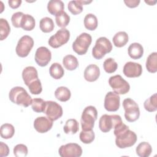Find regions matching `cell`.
<instances>
[{"instance_id":"38","label":"cell","mask_w":157,"mask_h":157,"mask_svg":"<svg viewBox=\"0 0 157 157\" xmlns=\"http://www.w3.org/2000/svg\"><path fill=\"white\" fill-rule=\"evenodd\" d=\"M46 105V101L41 98H34L33 99L31 106L33 110L37 113L44 112Z\"/></svg>"},{"instance_id":"24","label":"cell","mask_w":157,"mask_h":157,"mask_svg":"<svg viewBox=\"0 0 157 157\" xmlns=\"http://www.w3.org/2000/svg\"><path fill=\"white\" fill-rule=\"evenodd\" d=\"M49 73L54 79L58 80L63 77L64 74V71L62 66L58 63H53L49 68Z\"/></svg>"},{"instance_id":"32","label":"cell","mask_w":157,"mask_h":157,"mask_svg":"<svg viewBox=\"0 0 157 157\" xmlns=\"http://www.w3.org/2000/svg\"><path fill=\"white\" fill-rule=\"evenodd\" d=\"M145 109L149 112H153L157 110V97L156 93L151 95L149 98L146 99L144 103Z\"/></svg>"},{"instance_id":"13","label":"cell","mask_w":157,"mask_h":157,"mask_svg":"<svg viewBox=\"0 0 157 157\" xmlns=\"http://www.w3.org/2000/svg\"><path fill=\"white\" fill-rule=\"evenodd\" d=\"M120 98L115 92H108L104 99V108L109 112H115L120 107Z\"/></svg>"},{"instance_id":"28","label":"cell","mask_w":157,"mask_h":157,"mask_svg":"<svg viewBox=\"0 0 157 157\" xmlns=\"http://www.w3.org/2000/svg\"><path fill=\"white\" fill-rule=\"evenodd\" d=\"M63 130L67 134H74L78 131V123L75 119H69L66 121Z\"/></svg>"},{"instance_id":"11","label":"cell","mask_w":157,"mask_h":157,"mask_svg":"<svg viewBox=\"0 0 157 157\" xmlns=\"http://www.w3.org/2000/svg\"><path fill=\"white\" fill-rule=\"evenodd\" d=\"M58 153L61 157H80L82 154V149L77 144L69 143L61 145Z\"/></svg>"},{"instance_id":"7","label":"cell","mask_w":157,"mask_h":157,"mask_svg":"<svg viewBox=\"0 0 157 157\" xmlns=\"http://www.w3.org/2000/svg\"><path fill=\"white\" fill-rule=\"evenodd\" d=\"M122 122L121 118L118 115L104 114L99 119V128L102 132H108Z\"/></svg>"},{"instance_id":"9","label":"cell","mask_w":157,"mask_h":157,"mask_svg":"<svg viewBox=\"0 0 157 157\" xmlns=\"http://www.w3.org/2000/svg\"><path fill=\"white\" fill-rule=\"evenodd\" d=\"M33 45L34 40L31 37L28 35L22 36L19 39L15 48L17 55L21 58L26 57L31 52Z\"/></svg>"},{"instance_id":"33","label":"cell","mask_w":157,"mask_h":157,"mask_svg":"<svg viewBox=\"0 0 157 157\" xmlns=\"http://www.w3.org/2000/svg\"><path fill=\"white\" fill-rule=\"evenodd\" d=\"M55 21L58 26L62 28H65L70 21V17L66 12L63 11L55 16Z\"/></svg>"},{"instance_id":"20","label":"cell","mask_w":157,"mask_h":157,"mask_svg":"<svg viewBox=\"0 0 157 157\" xmlns=\"http://www.w3.org/2000/svg\"><path fill=\"white\" fill-rule=\"evenodd\" d=\"M128 52L129 56L131 58L137 59L143 56L144 48L141 44L137 42H134L129 46Z\"/></svg>"},{"instance_id":"41","label":"cell","mask_w":157,"mask_h":157,"mask_svg":"<svg viewBox=\"0 0 157 157\" xmlns=\"http://www.w3.org/2000/svg\"><path fill=\"white\" fill-rule=\"evenodd\" d=\"M25 14L21 12L14 13L11 17V21L13 26L15 28H21V23Z\"/></svg>"},{"instance_id":"3","label":"cell","mask_w":157,"mask_h":157,"mask_svg":"<svg viewBox=\"0 0 157 157\" xmlns=\"http://www.w3.org/2000/svg\"><path fill=\"white\" fill-rule=\"evenodd\" d=\"M97 117L98 111L95 107L93 105L86 107L82 112L80 120L82 130H92L94 125V122L97 120Z\"/></svg>"},{"instance_id":"1","label":"cell","mask_w":157,"mask_h":157,"mask_svg":"<svg viewBox=\"0 0 157 157\" xmlns=\"http://www.w3.org/2000/svg\"><path fill=\"white\" fill-rule=\"evenodd\" d=\"M114 135L116 136L115 144L120 148H126L133 146L137 141V135L129 129L123 122L114 128Z\"/></svg>"},{"instance_id":"34","label":"cell","mask_w":157,"mask_h":157,"mask_svg":"<svg viewBox=\"0 0 157 157\" xmlns=\"http://www.w3.org/2000/svg\"><path fill=\"white\" fill-rule=\"evenodd\" d=\"M67 8L71 13L77 15L83 11V4L82 1H71L68 3Z\"/></svg>"},{"instance_id":"26","label":"cell","mask_w":157,"mask_h":157,"mask_svg":"<svg viewBox=\"0 0 157 157\" xmlns=\"http://www.w3.org/2000/svg\"><path fill=\"white\" fill-rule=\"evenodd\" d=\"M146 68L150 73L157 71V53L153 52L148 55L146 61Z\"/></svg>"},{"instance_id":"15","label":"cell","mask_w":157,"mask_h":157,"mask_svg":"<svg viewBox=\"0 0 157 157\" xmlns=\"http://www.w3.org/2000/svg\"><path fill=\"white\" fill-rule=\"evenodd\" d=\"M123 72L124 75L127 77H138L140 76L142 73V66L137 63L129 61L124 64Z\"/></svg>"},{"instance_id":"30","label":"cell","mask_w":157,"mask_h":157,"mask_svg":"<svg viewBox=\"0 0 157 157\" xmlns=\"http://www.w3.org/2000/svg\"><path fill=\"white\" fill-rule=\"evenodd\" d=\"M84 26L90 31L95 30L98 27L97 17L93 13L86 15L84 18Z\"/></svg>"},{"instance_id":"40","label":"cell","mask_w":157,"mask_h":157,"mask_svg":"<svg viewBox=\"0 0 157 157\" xmlns=\"http://www.w3.org/2000/svg\"><path fill=\"white\" fill-rule=\"evenodd\" d=\"M13 154L16 157H25L28 155V148L24 144H18L13 148Z\"/></svg>"},{"instance_id":"5","label":"cell","mask_w":157,"mask_h":157,"mask_svg":"<svg viewBox=\"0 0 157 157\" xmlns=\"http://www.w3.org/2000/svg\"><path fill=\"white\" fill-rule=\"evenodd\" d=\"M125 119L129 122H134L139 119L140 110L137 104L131 98H126L123 101Z\"/></svg>"},{"instance_id":"4","label":"cell","mask_w":157,"mask_h":157,"mask_svg":"<svg viewBox=\"0 0 157 157\" xmlns=\"http://www.w3.org/2000/svg\"><path fill=\"white\" fill-rule=\"evenodd\" d=\"M112 50V45L110 41L105 37H101L96 41L95 45L92 49V55L95 59H101Z\"/></svg>"},{"instance_id":"27","label":"cell","mask_w":157,"mask_h":157,"mask_svg":"<svg viewBox=\"0 0 157 157\" xmlns=\"http://www.w3.org/2000/svg\"><path fill=\"white\" fill-rule=\"evenodd\" d=\"M36 25L35 19L33 16L29 14H25L23 17L21 28L25 31H31L33 30Z\"/></svg>"},{"instance_id":"29","label":"cell","mask_w":157,"mask_h":157,"mask_svg":"<svg viewBox=\"0 0 157 157\" xmlns=\"http://www.w3.org/2000/svg\"><path fill=\"white\" fill-rule=\"evenodd\" d=\"M39 27L42 32L45 33H48L52 32L54 29L55 25L53 20L51 18L46 17L42 18L40 20Z\"/></svg>"},{"instance_id":"25","label":"cell","mask_w":157,"mask_h":157,"mask_svg":"<svg viewBox=\"0 0 157 157\" xmlns=\"http://www.w3.org/2000/svg\"><path fill=\"white\" fill-rule=\"evenodd\" d=\"M55 98L61 102L67 101L71 96L70 90L65 86H59L55 91Z\"/></svg>"},{"instance_id":"22","label":"cell","mask_w":157,"mask_h":157,"mask_svg":"<svg viewBox=\"0 0 157 157\" xmlns=\"http://www.w3.org/2000/svg\"><path fill=\"white\" fill-rule=\"evenodd\" d=\"M136 151L140 157H148L152 152V147L148 142H142L137 145Z\"/></svg>"},{"instance_id":"10","label":"cell","mask_w":157,"mask_h":157,"mask_svg":"<svg viewBox=\"0 0 157 157\" xmlns=\"http://www.w3.org/2000/svg\"><path fill=\"white\" fill-rule=\"evenodd\" d=\"M69 38L70 33L69 30L66 28H62L50 37L48 43L52 48H57L66 44L69 40Z\"/></svg>"},{"instance_id":"39","label":"cell","mask_w":157,"mask_h":157,"mask_svg":"<svg viewBox=\"0 0 157 157\" xmlns=\"http://www.w3.org/2000/svg\"><path fill=\"white\" fill-rule=\"evenodd\" d=\"M28 86L30 93L33 94H39L42 91V84L39 78L31 82Z\"/></svg>"},{"instance_id":"2","label":"cell","mask_w":157,"mask_h":157,"mask_svg":"<svg viewBox=\"0 0 157 157\" xmlns=\"http://www.w3.org/2000/svg\"><path fill=\"white\" fill-rule=\"evenodd\" d=\"M10 101L17 105L27 107L32 104V99L26 90L21 86H15L9 91Z\"/></svg>"},{"instance_id":"44","label":"cell","mask_w":157,"mask_h":157,"mask_svg":"<svg viewBox=\"0 0 157 157\" xmlns=\"http://www.w3.org/2000/svg\"><path fill=\"white\" fill-rule=\"evenodd\" d=\"M21 0H9L8 1L9 5V6L12 8V9H17L18 7L20 6L21 4Z\"/></svg>"},{"instance_id":"16","label":"cell","mask_w":157,"mask_h":157,"mask_svg":"<svg viewBox=\"0 0 157 157\" xmlns=\"http://www.w3.org/2000/svg\"><path fill=\"white\" fill-rule=\"evenodd\" d=\"M53 121L45 117L36 118L34 121V128L39 133H45L52 129Z\"/></svg>"},{"instance_id":"37","label":"cell","mask_w":157,"mask_h":157,"mask_svg":"<svg viewBox=\"0 0 157 157\" xmlns=\"http://www.w3.org/2000/svg\"><path fill=\"white\" fill-rule=\"evenodd\" d=\"M103 67L107 73L111 74L116 71L118 67V64L114 59L109 58L104 61L103 63Z\"/></svg>"},{"instance_id":"43","label":"cell","mask_w":157,"mask_h":157,"mask_svg":"<svg viewBox=\"0 0 157 157\" xmlns=\"http://www.w3.org/2000/svg\"><path fill=\"white\" fill-rule=\"evenodd\" d=\"M139 0H128V1H124V4L126 6L129 8H134L139 6L140 3Z\"/></svg>"},{"instance_id":"31","label":"cell","mask_w":157,"mask_h":157,"mask_svg":"<svg viewBox=\"0 0 157 157\" xmlns=\"http://www.w3.org/2000/svg\"><path fill=\"white\" fill-rule=\"evenodd\" d=\"M15 133V128L13 126L9 123L3 124L1 126L0 134L2 138L9 139L12 138Z\"/></svg>"},{"instance_id":"23","label":"cell","mask_w":157,"mask_h":157,"mask_svg":"<svg viewBox=\"0 0 157 157\" xmlns=\"http://www.w3.org/2000/svg\"><path fill=\"white\" fill-rule=\"evenodd\" d=\"M64 67L69 71H74L78 66V62L75 56L72 55H66L63 59Z\"/></svg>"},{"instance_id":"8","label":"cell","mask_w":157,"mask_h":157,"mask_svg":"<svg viewBox=\"0 0 157 157\" xmlns=\"http://www.w3.org/2000/svg\"><path fill=\"white\" fill-rule=\"evenodd\" d=\"M109 83L113 90V92L118 94H126L130 90L129 83L120 75H115L110 77L109 79Z\"/></svg>"},{"instance_id":"18","label":"cell","mask_w":157,"mask_h":157,"mask_svg":"<svg viewBox=\"0 0 157 157\" xmlns=\"http://www.w3.org/2000/svg\"><path fill=\"white\" fill-rule=\"evenodd\" d=\"M22 78L25 85L28 86L31 82L38 79V74L36 69L33 66L25 67L22 72Z\"/></svg>"},{"instance_id":"42","label":"cell","mask_w":157,"mask_h":157,"mask_svg":"<svg viewBox=\"0 0 157 157\" xmlns=\"http://www.w3.org/2000/svg\"><path fill=\"white\" fill-rule=\"evenodd\" d=\"M9 153V148L7 144L2 142H0V156H7Z\"/></svg>"},{"instance_id":"6","label":"cell","mask_w":157,"mask_h":157,"mask_svg":"<svg viewBox=\"0 0 157 157\" xmlns=\"http://www.w3.org/2000/svg\"><path fill=\"white\" fill-rule=\"evenodd\" d=\"M92 37L90 34L83 33L78 36L72 44L73 50L79 55H85L91 45Z\"/></svg>"},{"instance_id":"21","label":"cell","mask_w":157,"mask_h":157,"mask_svg":"<svg viewBox=\"0 0 157 157\" xmlns=\"http://www.w3.org/2000/svg\"><path fill=\"white\" fill-rule=\"evenodd\" d=\"M114 45L117 47H122L124 46L129 40L128 34L124 31H119L117 33L112 39Z\"/></svg>"},{"instance_id":"12","label":"cell","mask_w":157,"mask_h":157,"mask_svg":"<svg viewBox=\"0 0 157 157\" xmlns=\"http://www.w3.org/2000/svg\"><path fill=\"white\" fill-rule=\"evenodd\" d=\"M44 113L52 121H55L62 117L63 111L62 107L56 102L47 101Z\"/></svg>"},{"instance_id":"19","label":"cell","mask_w":157,"mask_h":157,"mask_svg":"<svg viewBox=\"0 0 157 157\" xmlns=\"http://www.w3.org/2000/svg\"><path fill=\"white\" fill-rule=\"evenodd\" d=\"M64 4L60 0H51L48 2L47 10L48 12L55 16H56L63 11H64Z\"/></svg>"},{"instance_id":"17","label":"cell","mask_w":157,"mask_h":157,"mask_svg":"<svg viewBox=\"0 0 157 157\" xmlns=\"http://www.w3.org/2000/svg\"><path fill=\"white\" fill-rule=\"evenodd\" d=\"M100 75V70L96 64L88 65L84 71V78L90 82H93L98 80Z\"/></svg>"},{"instance_id":"14","label":"cell","mask_w":157,"mask_h":157,"mask_svg":"<svg viewBox=\"0 0 157 157\" xmlns=\"http://www.w3.org/2000/svg\"><path fill=\"white\" fill-rule=\"evenodd\" d=\"M52 59V53L45 47H39L35 53V61L40 67L46 66Z\"/></svg>"},{"instance_id":"36","label":"cell","mask_w":157,"mask_h":157,"mask_svg":"<svg viewBox=\"0 0 157 157\" xmlns=\"http://www.w3.org/2000/svg\"><path fill=\"white\" fill-rule=\"evenodd\" d=\"M80 140L85 144L91 143L95 138V134L94 131L92 130L89 131H82L79 135Z\"/></svg>"},{"instance_id":"35","label":"cell","mask_w":157,"mask_h":157,"mask_svg":"<svg viewBox=\"0 0 157 157\" xmlns=\"http://www.w3.org/2000/svg\"><path fill=\"white\" fill-rule=\"evenodd\" d=\"M10 32V27L8 21L4 18L0 19V40H3L9 36Z\"/></svg>"}]
</instances>
